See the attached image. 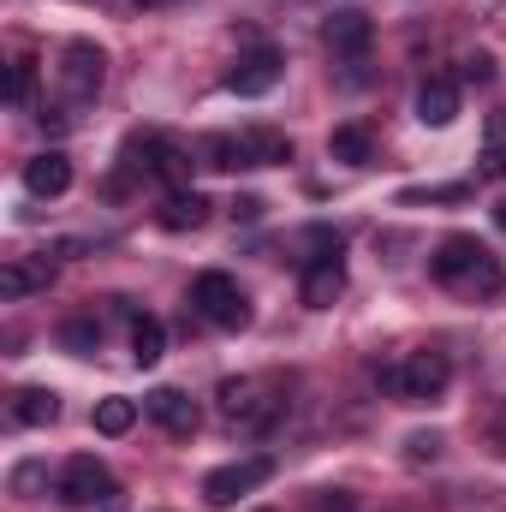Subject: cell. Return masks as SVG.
<instances>
[{
    "mask_svg": "<svg viewBox=\"0 0 506 512\" xmlns=\"http://www.w3.org/2000/svg\"><path fill=\"white\" fill-rule=\"evenodd\" d=\"M215 399H221V417L227 423H245V429H262L274 417V405H262V387L251 376H227V382L215 387Z\"/></svg>",
    "mask_w": 506,
    "mask_h": 512,
    "instance_id": "cell-8",
    "label": "cell"
},
{
    "mask_svg": "<svg viewBox=\"0 0 506 512\" xmlns=\"http://www.w3.org/2000/svg\"><path fill=\"white\" fill-rule=\"evenodd\" d=\"M417 120L429 131H447L459 120V84L453 78H423L417 84Z\"/></svg>",
    "mask_w": 506,
    "mask_h": 512,
    "instance_id": "cell-13",
    "label": "cell"
},
{
    "mask_svg": "<svg viewBox=\"0 0 506 512\" xmlns=\"http://www.w3.org/2000/svg\"><path fill=\"white\" fill-rule=\"evenodd\" d=\"M316 512H358V507H352V495H346V489H328V495L316 501Z\"/></svg>",
    "mask_w": 506,
    "mask_h": 512,
    "instance_id": "cell-28",
    "label": "cell"
},
{
    "mask_svg": "<svg viewBox=\"0 0 506 512\" xmlns=\"http://www.w3.org/2000/svg\"><path fill=\"white\" fill-rule=\"evenodd\" d=\"M453 382V364H447V352H411L405 364H399V405H429V399H441Z\"/></svg>",
    "mask_w": 506,
    "mask_h": 512,
    "instance_id": "cell-6",
    "label": "cell"
},
{
    "mask_svg": "<svg viewBox=\"0 0 506 512\" xmlns=\"http://www.w3.org/2000/svg\"><path fill=\"white\" fill-rule=\"evenodd\" d=\"M191 310H197L209 328H227V334L251 328V298H245V286H239L227 268H203V274L191 280Z\"/></svg>",
    "mask_w": 506,
    "mask_h": 512,
    "instance_id": "cell-2",
    "label": "cell"
},
{
    "mask_svg": "<svg viewBox=\"0 0 506 512\" xmlns=\"http://www.w3.org/2000/svg\"><path fill=\"white\" fill-rule=\"evenodd\" d=\"M245 143H251V161H256V167H286V161H292V137H286V131L256 126V131H245Z\"/></svg>",
    "mask_w": 506,
    "mask_h": 512,
    "instance_id": "cell-20",
    "label": "cell"
},
{
    "mask_svg": "<svg viewBox=\"0 0 506 512\" xmlns=\"http://www.w3.org/2000/svg\"><path fill=\"white\" fill-rule=\"evenodd\" d=\"M483 173H489V179H506V143H495V149L483 155Z\"/></svg>",
    "mask_w": 506,
    "mask_h": 512,
    "instance_id": "cell-29",
    "label": "cell"
},
{
    "mask_svg": "<svg viewBox=\"0 0 506 512\" xmlns=\"http://www.w3.org/2000/svg\"><path fill=\"white\" fill-rule=\"evenodd\" d=\"M262 512H274V507H262Z\"/></svg>",
    "mask_w": 506,
    "mask_h": 512,
    "instance_id": "cell-32",
    "label": "cell"
},
{
    "mask_svg": "<svg viewBox=\"0 0 506 512\" xmlns=\"http://www.w3.org/2000/svg\"><path fill=\"white\" fill-rule=\"evenodd\" d=\"M102 78H108V54L96 48V42H66L60 48V96L72 102V108H84V102H96L102 96Z\"/></svg>",
    "mask_w": 506,
    "mask_h": 512,
    "instance_id": "cell-3",
    "label": "cell"
},
{
    "mask_svg": "<svg viewBox=\"0 0 506 512\" xmlns=\"http://www.w3.org/2000/svg\"><path fill=\"white\" fill-rule=\"evenodd\" d=\"M24 191H30V197H60V191H72V161H66V149L30 155V161H24Z\"/></svg>",
    "mask_w": 506,
    "mask_h": 512,
    "instance_id": "cell-12",
    "label": "cell"
},
{
    "mask_svg": "<svg viewBox=\"0 0 506 512\" xmlns=\"http://www.w3.org/2000/svg\"><path fill=\"white\" fill-rule=\"evenodd\" d=\"M143 411L167 429V435H197V405H191V393L185 387H155V393H143Z\"/></svg>",
    "mask_w": 506,
    "mask_h": 512,
    "instance_id": "cell-9",
    "label": "cell"
},
{
    "mask_svg": "<svg viewBox=\"0 0 506 512\" xmlns=\"http://www.w3.org/2000/svg\"><path fill=\"white\" fill-rule=\"evenodd\" d=\"M340 292H346V262H340V256H328V262H304L298 298H304L310 310H328V304H334Z\"/></svg>",
    "mask_w": 506,
    "mask_h": 512,
    "instance_id": "cell-14",
    "label": "cell"
},
{
    "mask_svg": "<svg viewBox=\"0 0 506 512\" xmlns=\"http://www.w3.org/2000/svg\"><path fill=\"white\" fill-rule=\"evenodd\" d=\"M209 209H215V203H209L203 191H191V185H185V191H167V203H161V227H167V233H191V227L209 221Z\"/></svg>",
    "mask_w": 506,
    "mask_h": 512,
    "instance_id": "cell-15",
    "label": "cell"
},
{
    "mask_svg": "<svg viewBox=\"0 0 506 512\" xmlns=\"http://www.w3.org/2000/svg\"><path fill=\"white\" fill-rule=\"evenodd\" d=\"M60 346L78 352V358H90V352L102 346V328H96V322H66V328H60Z\"/></svg>",
    "mask_w": 506,
    "mask_h": 512,
    "instance_id": "cell-23",
    "label": "cell"
},
{
    "mask_svg": "<svg viewBox=\"0 0 506 512\" xmlns=\"http://www.w3.org/2000/svg\"><path fill=\"white\" fill-rule=\"evenodd\" d=\"M274 84H280V54H274V48H251V54L227 72V90H233V96H268Z\"/></svg>",
    "mask_w": 506,
    "mask_h": 512,
    "instance_id": "cell-11",
    "label": "cell"
},
{
    "mask_svg": "<svg viewBox=\"0 0 506 512\" xmlns=\"http://www.w3.org/2000/svg\"><path fill=\"white\" fill-rule=\"evenodd\" d=\"M328 155H334V161H346V167H370V161H376V143H370V131H364V126H334Z\"/></svg>",
    "mask_w": 506,
    "mask_h": 512,
    "instance_id": "cell-19",
    "label": "cell"
},
{
    "mask_svg": "<svg viewBox=\"0 0 506 512\" xmlns=\"http://www.w3.org/2000/svg\"><path fill=\"white\" fill-rule=\"evenodd\" d=\"M30 90H36V60H12V72H6V108H24Z\"/></svg>",
    "mask_w": 506,
    "mask_h": 512,
    "instance_id": "cell-22",
    "label": "cell"
},
{
    "mask_svg": "<svg viewBox=\"0 0 506 512\" xmlns=\"http://www.w3.org/2000/svg\"><path fill=\"white\" fill-rule=\"evenodd\" d=\"M54 417H60V393H48V387H18V393H12V423L48 429Z\"/></svg>",
    "mask_w": 506,
    "mask_h": 512,
    "instance_id": "cell-17",
    "label": "cell"
},
{
    "mask_svg": "<svg viewBox=\"0 0 506 512\" xmlns=\"http://www.w3.org/2000/svg\"><path fill=\"white\" fill-rule=\"evenodd\" d=\"M495 221H501V227H506V203H495Z\"/></svg>",
    "mask_w": 506,
    "mask_h": 512,
    "instance_id": "cell-30",
    "label": "cell"
},
{
    "mask_svg": "<svg viewBox=\"0 0 506 512\" xmlns=\"http://www.w3.org/2000/svg\"><path fill=\"white\" fill-rule=\"evenodd\" d=\"M54 286V262L48 256H12L6 268H0V298L6 304H18V298H30V292H48Z\"/></svg>",
    "mask_w": 506,
    "mask_h": 512,
    "instance_id": "cell-10",
    "label": "cell"
},
{
    "mask_svg": "<svg viewBox=\"0 0 506 512\" xmlns=\"http://www.w3.org/2000/svg\"><path fill=\"white\" fill-rule=\"evenodd\" d=\"M197 155H203V167H221V173L256 167V161H251V143H245V131H209Z\"/></svg>",
    "mask_w": 506,
    "mask_h": 512,
    "instance_id": "cell-16",
    "label": "cell"
},
{
    "mask_svg": "<svg viewBox=\"0 0 506 512\" xmlns=\"http://www.w3.org/2000/svg\"><path fill=\"white\" fill-rule=\"evenodd\" d=\"M471 185H435V191H405L399 203H465Z\"/></svg>",
    "mask_w": 506,
    "mask_h": 512,
    "instance_id": "cell-24",
    "label": "cell"
},
{
    "mask_svg": "<svg viewBox=\"0 0 506 512\" xmlns=\"http://www.w3.org/2000/svg\"><path fill=\"white\" fill-rule=\"evenodd\" d=\"M60 501H66V507H120L114 471H108L96 453H78V459L60 471Z\"/></svg>",
    "mask_w": 506,
    "mask_h": 512,
    "instance_id": "cell-4",
    "label": "cell"
},
{
    "mask_svg": "<svg viewBox=\"0 0 506 512\" xmlns=\"http://www.w3.org/2000/svg\"><path fill=\"white\" fill-rule=\"evenodd\" d=\"M435 453H441V435H411V441H405V459H411V465H429Z\"/></svg>",
    "mask_w": 506,
    "mask_h": 512,
    "instance_id": "cell-26",
    "label": "cell"
},
{
    "mask_svg": "<svg viewBox=\"0 0 506 512\" xmlns=\"http://www.w3.org/2000/svg\"><path fill=\"white\" fill-rule=\"evenodd\" d=\"M30 489H42V465H18L12 471V495H30Z\"/></svg>",
    "mask_w": 506,
    "mask_h": 512,
    "instance_id": "cell-27",
    "label": "cell"
},
{
    "mask_svg": "<svg viewBox=\"0 0 506 512\" xmlns=\"http://www.w3.org/2000/svg\"><path fill=\"white\" fill-rule=\"evenodd\" d=\"M370 42H376V24H370V12H358V6H346V12H334V18L322 24V48H328L334 60H364Z\"/></svg>",
    "mask_w": 506,
    "mask_h": 512,
    "instance_id": "cell-7",
    "label": "cell"
},
{
    "mask_svg": "<svg viewBox=\"0 0 506 512\" xmlns=\"http://www.w3.org/2000/svg\"><path fill=\"white\" fill-rule=\"evenodd\" d=\"M489 78H495V54H483V48L465 54V84H489Z\"/></svg>",
    "mask_w": 506,
    "mask_h": 512,
    "instance_id": "cell-25",
    "label": "cell"
},
{
    "mask_svg": "<svg viewBox=\"0 0 506 512\" xmlns=\"http://www.w3.org/2000/svg\"><path fill=\"white\" fill-rule=\"evenodd\" d=\"M131 423H137V399H126V393L96 399V435H126Z\"/></svg>",
    "mask_w": 506,
    "mask_h": 512,
    "instance_id": "cell-21",
    "label": "cell"
},
{
    "mask_svg": "<svg viewBox=\"0 0 506 512\" xmlns=\"http://www.w3.org/2000/svg\"><path fill=\"white\" fill-rule=\"evenodd\" d=\"M274 477V459L268 453H251V459H233V465H221V471H209L203 477V501L209 507H233L239 495H251Z\"/></svg>",
    "mask_w": 506,
    "mask_h": 512,
    "instance_id": "cell-5",
    "label": "cell"
},
{
    "mask_svg": "<svg viewBox=\"0 0 506 512\" xmlns=\"http://www.w3.org/2000/svg\"><path fill=\"white\" fill-rule=\"evenodd\" d=\"M137 6H161V0H137Z\"/></svg>",
    "mask_w": 506,
    "mask_h": 512,
    "instance_id": "cell-31",
    "label": "cell"
},
{
    "mask_svg": "<svg viewBox=\"0 0 506 512\" xmlns=\"http://www.w3.org/2000/svg\"><path fill=\"white\" fill-rule=\"evenodd\" d=\"M167 358V328L155 316H131V364L137 370H155Z\"/></svg>",
    "mask_w": 506,
    "mask_h": 512,
    "instance_id": "cell-18",
    "label": "cell"
},
{
    "mask_svg": "<svg viewBox=\"0 0 506 512\" xmlns=\"http://www.w3.org/2000/svg\"><path fill=\"white\" fill-rule=\"evenodd\" d=\"M429 274L447 286V292H459V298H495L501 292V256L489 251V245H477L471 233H453V239H441L435 256H429Z\"/></svg>",
    "mask_w": 506,
    "mask_h": 512,
    "instance_id": "cell-1",
    "label": "cell"
}]
</instances>
